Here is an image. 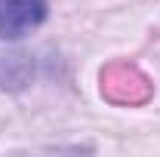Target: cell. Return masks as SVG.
Returning <instances> with one entry per match:
<instances>
[{
  "instance_id": "6da1fadb",
  "label": "cell",
  "mask_w": 160,
  "mask_h": 157,
  "mask_svg": "<svg viewBox=\"0 0 160 157\" xmlns=\"http://www.w3.org/2000/svg\"><path fill=\"white\" fill-rule=\"evenodd\" d=\"M49 16L46 0H0V40H19Z\"/></svg>"
}]
</instances>
